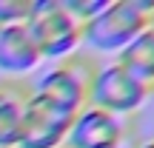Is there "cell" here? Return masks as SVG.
<instances>
[{"mask_svg":"<svg viewBox=\"0 0 154 148\" xmlns=\"http://www.w3.org/2000/svg\"><path fill=\"white\" fill-rule=\"evenodd\" d=\"M72 117L74 114L63 111L60 105L29 91L14 148H63L72 128Z\"/></svg>","mask_w":154,"mask_h":148,"instance_id":"obj_5","label":"cell"},{"mask_svg":"<svg viewBox=\"0 0 154 148\" xmlns=\"http://www.w3.org/2000/svg\"><path fill=\"white\" fill-rule=\"evenodd\" d=\"M60 3H63V9L69 11L72 20H77L80 26H86V23L106 6V0H60Z\"/></svg>","mask_w":154,"mask_h":148,"instance_id":"obj_10","label":"cell"},{"mask_svg":"<svg viewBox=\"0 0 154 148\" xmlns=\"http://www.w3.org/2000/svg\"><path fill=\"white\" fill-rule=\"evenodd\" d=\"M34 0H0V26L11 23H26Z\"/></svg>","mask_w":154,"mask_h":148,"instance_id":"obj_11","label":"cell"},{"mask_svg":"<svg viewBox=\"0 0 154 148\" xmlns=\"http://www.w3.org/2000/svg\"><path fill=\"white\" fill-rule=\"evenodd\" d=\"M154 20V0H106V6L83 26V46L103 54L123 51Z\"/></svg>","mask_w":154,"mask_h":148,"instance_id":"obj_1","label":"cell"},{"mask_svg":"<svg viewBox=\"0 0 154 148\" xmlns=\"http://www.w3.org/2000/svg\"><path fill=\"white\" fill-rule=\"evenodd\" d=\"M94 68H97V63L91 57H77V54L69 60L51 63L34 80L32 94L60 105L69 114H77L88 105V88H91Z\"/></svg>","mask_w":154,"mask_h":148,"instance_id":"obj_4","label":"cell"},{"mask_svg":"<svg viewBox=\"0 0 154 148\" xmlns=\"http://www.w3.org/2000/svg\"><path fill=\"white\" fill-rule=\"evenodd\" d=\"M154 88L131 77L123 66L111 63H97L91 77V88H88V105L106 111V114L123 117V120H134L140 111L149 105Z\"/></svg>","mask_w":154,"mask_h":148,"instance_id":"obj_3","label":"cell"},{"mask_svg":"<svg viewBox=\"0 0 154 148\" xmlns=\"http://www.w3.org/2000/svg\"><path fill=\"white\" fill-rule=\"evenodd\" d=\"M151 29H154V20H151Z\"/></svg>","mask_w":154,"mask_h":148,"instance_id":"obj_14","label":"cell"},{"mask_svg":"<svg viewBox=\"0 0 154 148\" xmlns=\"http://www.w3.org/2000/svg\"><path fill=\"white\" fill-rule=\"evenodd\" d=\"M43 66L32 37H29L23 23L0 26V74L9 80H17L23 74H32Z\"/></svg>","mask_w":154,"mask_h":148,"instance_id":"obj_7","label":"cell"},{"mask_svg":"<svg viewBox=\"0 0 154 148\" xmlns=\"http://www.w3.org/2000/svg\"><path fill=\"white\" fill-rule=\"evenodd\" d=\"M134 148H154V134L149 140H140V143H134Z\"/></svg>","mask_w":154,"mask_h":148,"instance_id":"obj_12","label":"cell"},{"mask_svg":"<svg viewBox=\"0 0 154 148\" xmlns=\"http://www.w3.org/2000/svg\"><path fill=\"white\" fill-rule=\"evenodd\" d=\"M29 91L23 80H0V148H14Z\"/></svg>","mask_w":154,"mask_h":148,"instance_id":"obj_8","label":"cell"},{"mask_svg":"<svg viewBox=\"0 0 154 148\" xmlns=\"http://www.w3.org/2000/svg\"><path fill=\"white\" fill-rule=\"evenodd\" d=\"M114 63L149 88H154V29L149 26L146 32H140L123 51L114 54Z\"/></svg>","mask_w":154,"mask_h":148,"instance_id":"obj_9","label":"cell"},{"mask_svg":"<svg viewBox=\"0 0 154 148\" xmlns=\"http://www.w3.org/2000/svg\"><path fill=\"white\" fill-rule=\"evenodd\" d=\"M134 122L86 105L72 117V128L63 148H126L134 145Z\"/></svg>","mask_w":154,"mask_h":148,"instance_id":"obj_6","label":"cell"},{"mask_svg":"<svg viewBox=\"0 0 154 148\" xmlns=\"http://www.w3.org/2000/svg\"><path fill=\"white\" fill-rule=\"evenodd\" d=\"M23 26L43 63L69 60L83 46V26L69 17L60 0H34Z\"/></svg>","mask_w":154,"mask_h":148,"instance_id":"obj_2","label":"cell"},{"mask_svg":"<svg viewBox=\"0 0 154 148\" xmlns=\"http://www.w3.org/2000/svg\"><path fill=\"white\" fill-rule=\"evenodd\" d=\"M126 148H134V145H126Z\"/></svg>","mask_w":154,"mask_h":148,"instance_id":"obj_13","label":"cell"}]
</instances>
